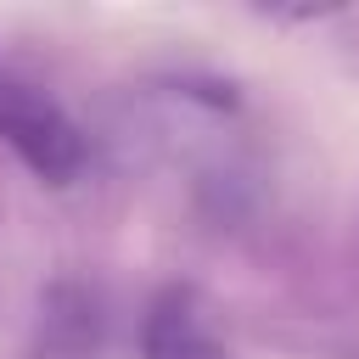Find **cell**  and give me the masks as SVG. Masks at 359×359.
Masks as SVG:
<instances>
[{
    "label": "cell",
    "instance_id": "6da1fadb",
    "mask_svg": "<svg viewBox=\"0 0 359 359\" xmlns=\"http://www.w3.org/2000/svg\"><path fill=\"white\" fill-rule=\"evenodd\" d=\"M0 140L45 180V185H73L84 174V135L79 123L28 79H11L0 73Z\"/></svg>",
    "mask_w": 359,
    "mask_h": 359
},
{
    "label": "cell",
    "instance_id": "7a4b0ae2",
    "mask_svg": "<svg viewBox=\"0 0 359 359\" xmlns=\"http://www.w3.org/2000/svg\"><path fill=\"white\" fill-rule=\"evenodd\" d=\"M140 359H230L191 286H163L140 320Z\"/></svg>",
    "mask_w": 359,
    "mask_h": 359
}]
</instances>
